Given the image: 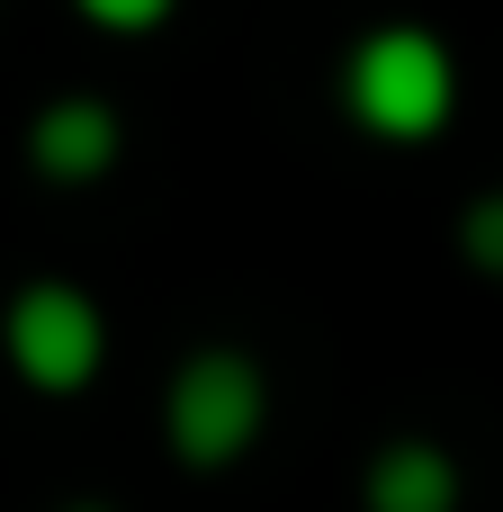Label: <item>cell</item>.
<instances>
[{
    "instance_id": "cell-1",
    "label": "cell",
    "mask_w": 503,
    "mask_h": 512,
    "mask_svg": "<svg viewBox=\"0 0 503 512\" xmlns=\"http://www.w3.org/2000/svg\"><path fill=\"white\" fill-rule=\"evenodd\" d=\"M351 108L369 135L387 144H423L450 126L459 108V72H450V45L432 27H378L360 54H351Z\"/></svg>"
},
{
    "instance_id": "cell-2",
    "label": "cell",
    "mask_w": 503,
    "mask_h": 512,
    "mask_svg": "<svg viewBox=\"0 0 503 512\" xmlns=\"http://www.w3.org/2000/svg\"><path fill=\"white\" fill-rule=\"evenodd\" d=\"M0 351H9V369H18L36 396H72V387H90L99 360H108V315H99L72 279H27V288L9 297V315H0Z\"/></svg>"
},
{
    "instance_id": "cell-3",
    "label": "cell",
    "mask_w": 503,
    "mask_h": 512,
    "mask_svg": "<svg viewBox=\"0 0 503 512\" xmlns=\"http://www.w3.org/2000/svg\"><path fill=\"white\" fill-rule=\"evenodd\" d=\"M261 414H270V387L243 351H189L171 369V396H162V423H171V450L189 468H225L261 441Z\"/></svg>"
},
{
    "instance_id": "cell-4",
    "label": "cell",
    "mask_w": 503,
    "mask_h": 512,
    "mask_svg": "<svg viewBox=\"0 0 503 512\" xmlns=\"http://www.w3.org/2000/svg\"><path fill=\"white\" fill-rule=\"evenodd\" d=\"M27 162L45 180H99L117 162V108L108 99H54L27 126Z\"/></svg>"
},
{
    "instance_id": "cell-5",
    "label": "cell",
    "mask_w": 503,
    "mask_h": 512,
    "mask_svg": "<svg viewBox=\"0 0 503 512\" xmlns=\"http://www.w3.org/2000/svg\"><path fill=\"white\" fill-rule=\"evenodd\" d=\"M369 512H459V459L441 441H387L369 459Z\"/></svg>"
},
{
    "instance_id": "cell-6",
    "label": "cell",
    "mask_w": 503,
    "mask_h": 512,
    "mask_svg": "<svg viewBox=\"0 0 503 512\" xmlns=\"http://www.w3.org/2000/svg\"><path fill=\"white\" fill-rule=\"evenodd\" d=\"M459 252H468L486 279H503V189L468 198V216H459Z\"/></svg>"
},
{
    "instance_id": "cell-7",
    "label": "cell",
    "mask_w": 503,
    "mask_h": 512,
    "mask_svg": "<svg viewBox=\"0 0 503 512\" xmlns=\"http://www.w3.org/2000/svg\"><path fill=\"white\" fill-rule=\"evenodd\" d=\"M90 27H162V0H90Z\"/></svg>"
},
{
    "instance_id": "cell-8",
    "label": "cell",
    "mask_w": 503,
    "mask_h": 512,
    "mask_svg": "<svg viewBox=\"0 0 503 512\" xmlns=\"http://www.w3.org/2000/svg\"><path fill=\"white\" fill-rule=\"evenodd\" d=\"M63 512H108V504H63Z\"/></svg>"
}]
</instances>
